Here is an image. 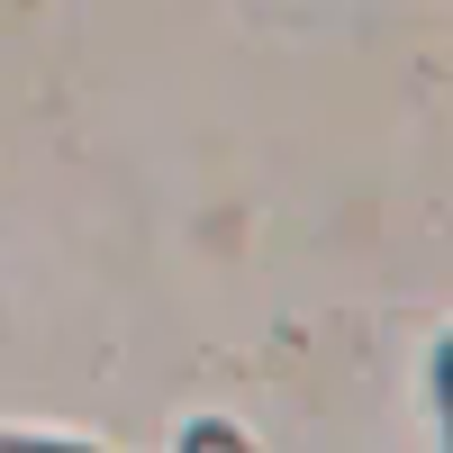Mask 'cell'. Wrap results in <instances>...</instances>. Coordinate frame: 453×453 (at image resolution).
<instances>
[{"mask_svg":"<svg viewBox=\"0 0 453 453\" xmlns=\"http://www.w3.org/2000/svg\"><path fill=\"white\" fill-rule=\"evenodd\" d=\"M181 453H254V444L226 426V418H191V426H181Z\"/></svg>","mask_w":453,"mask_h":453,"instance_id":"6da1fadb","label":"cell"},{"mask_svg":"<svg viewBox=\"0 0 453 453\" xmlns=\"http://www.w3.org/2000/svg\"><path fill=\"white\" fill-rule=\"evenodd\" d=\"M0 453H91V444H46V435H0Z\"/></svg>","mask_w":453,"mask_h":453,"instance_id":"7a4b0ae2","label":"cell"},{"mask_svg":"<svg viewBox=\"0 0 453 453\" xmlns=\"http://www.w3.org/2000/svg\"><path fill=\"white\" fill-rule=\"evenodd\" d=\"M435 408H444V435H453V345H444V363H435Z\"/></svg>","mask_w":453,"mask_h":453,"instance_id":"3957f363","label":"cell"}]
</instances>
